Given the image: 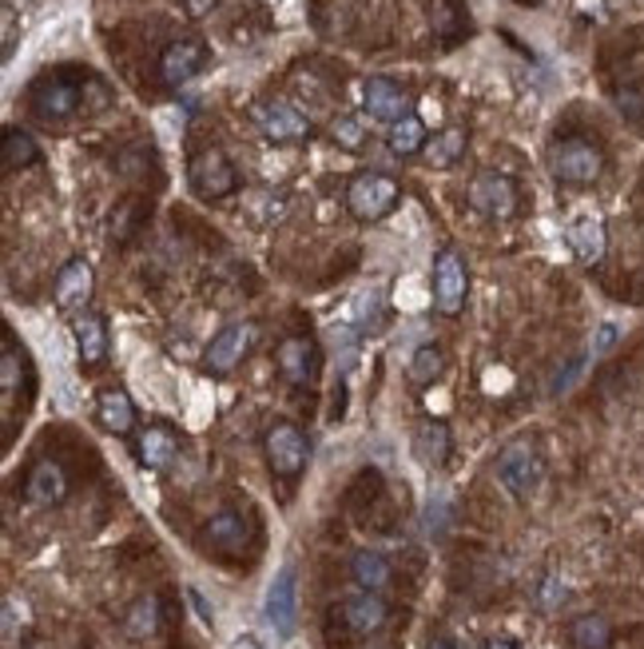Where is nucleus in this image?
Returning a JSON list of instances; mask_svg holds the SVG:
<instances>
[{"mask_svg": "<svg viewBox=\"0 0 644 649\" xmlns=\"http://www.w3.org/2000/svg\"><path fill=\"white\" fill-rule=\"evenodd\" d=\"M251 116L263 128V136L275 140V144H299V140L311 136V120L287 100H259L251 108Z\"/></svg>", "mask_w": 644, "mask_h": 649, "instance_id": "39448f33", "label": "nucleus"}, {"mask_svg": "<svg viewBox=\"0 0 644 649\" xmlns=\"http://www.w3.org/2000/svg\"><path fill=\"white\" fill-rule=\"evenodd\" d=\"M569 638L577 649H609L613 646V626L601 614H585L569 626Z\"/></svg>", "mask_w": 644, "mask_h": 649, "instance_id": "393cba45", "label": "nucleus"}, {"mask_svg": "<svg viewBox=\"0 0 644 649\" xmlns=\"http://www.w3.org/2000/svg\"><path fill=\"white\" fill-rule=\"evenodd\" d=\"M363 105H366V112L375 116V120H382V124H398V120H406L410 96H406L395 80L375 76V80H366V88H363Z\"/></svg>", "mask_w": 644, "mask_h": 649, "instance_id": "4468645a", "label": "nucleus"}, {"mask_svg": "<svg viewBox=\"0 0 644 649\" xmlns=\"http://www.w3.org/2000/svg\"><path fill=\"white\" fill-rule=\"evenodd\" d=\"M437 375H442V355H437L434 346H422V351L410 359V383H414V387H430Z\"/></svg>", "mask_w": 644, "mask_h": 649, "instance_id": "c756f323", "label": "nucleus"}, {"mask_svg": "<svg viewBox=\"0 0 644 649\" xmlns=\"http://www.w3.org/2000/svg\"><path fill=\"white\" fill-rule=\"evenodd\" d=\"M541 474H545V462H541V451L530 439H513L501 447L498 479L513 498H530V494L541 486Z\"/></svg>", "mask_w": 644, "mask_h": 649, "instance_id": "f257e3e1", "label": "nucleus"}, {"mask_svg": "<svg viewBox=\"0 0 644 649\" xmlns=\"http://www.w3.org/2000/svg\"><path fill=\"white\" fill-rule=\"evenodd\" d=\"M231 649H263L255 638H240V641H231Z\"/></svg>", "mask_w": 644, "mask_h": 649, "instance_id": "ea45409f", "label": "nucleus"}, {"mask_svg": "<svg viewBox=\"0 0 644 649\" xmlns=\"http://www.w3.org/2000/svg\"><path fill=\"white\" fill-rule=\"evenodd\" d=\"M24 494H29L36 506L64 503V498H68V474H64L60 462H53V459L36 462V466H32V474H29V486H24Z\"/></svg>", "mask_w": 644, "mask_h": 649, "instance_id": "dca6fc26", "label": "nucleus"}, {"mask_svg": "<svg viewBox=\"0 0 644 649\" xmlns=\"http://www.w3.org/2000/svg\"><path fill=\"white\" fill-rule=\"evenodd\" d=\"M565 597V582L562 578H545V586H541V606L553 609L557 602Z\"/></svg>", "mask_w": 644, "mask_h": 649, "instance_id": "f704fd0d", "label": "nucleus"}, {"mask_svg": "<svg viewBox=\"0 0 644 649\" xmlns=\"http://www.w3.org/2000/svg\"><path fill=\"white\" fill-rule=\"evenodd\" d=\"M73 336H76V346H80V359L88 363V367H96V363H104L108 355V327L100 315H76L73 323Z\"/></svg>", "mask_w": 644, "mask_h": 649, "instance_id": "a211bd4d", "label": "nucleus"}, {"mask_svg": "<svg viewBox=\"0 0 644 649\" xmlns=\"http://www.w3.org/2000/svg\"><path fill=\"white\" fill-rule=\"evenodd\" d=\"M569 248L581 263H601L604 255V223L585 216V220L569 223Z\"/></svg>", "mask_w": 644, "mask_h": 649, "instance_id": "412c9836", "label": "nucleus"}, {"mask_svg": "<svg viewBox=\"0 0 644 649\" xmlns=\"http://www.w3.org/2000/svg\"><path fill=\"white\" fill-rule=\"evenodd\" d=\"M390 618V606H386L382 594H370V590H358L343 602V622L351 634H378Z\"/></svg>", "mask_w": 644, "mask_h": 649, "instance_id": "2eb2a0df", "label": "nucleus"}, {"mask_svg": "<svg viewBox=\"0 0 644 649\" xmlns=\"http://www.w3.org/2000/svg\"><path fill=\"white\" fill-rule=\"evenodd\" d=\"M275 363H279L282 378L287 383H307V375H311V343L307 339H282L279 351H275Z\"/></svg>", "mask_w": 644, "mask_h": 649, "instance_id": "5701e85b", "label": "nucleus"}, {"mask_svg": "<svg viewBox=\"0 0 644 649\" xmlns=\"http://www.w3.org/2000/svg\"><path fill=\"white\" fill-rule=\"evenodd\" d=\"M21 355H16V346L4 339V351H0V387H4V398L16 395V387H21Z\"/></svg>", "mask_w": 644, "mask_h": 649, "instance_id": "7c9ffc66", "label": "nucleus"}, {"mask_svg": "<svg viewBox=\"0 0 644 649\" xmlns=\"http://www.w3.org/2000/svg\"><path fill=\"white\" fill-rule=\"evenodd\" d=\"M469 204L489 216V220H510L513 211H518V188H513L510 176H501V172H481L474 184H469Z\"/></svg>", "mask_w": 644, "mask_h": 649, "instance_id": "9d476101", "label": "nucleus"}, {"mask_svg": "<svg viewBox=\"0 0 644 649\" xmlns=\"http://www.w3.org/2000/svg\"><path fill=\"white\" fill-rule=\"evenodd\" d=\"M29 105L41 120H68L84 105V92L73 80H64V76H44V80L32 85Z\"/></svg>", "mask_w": 644, "mask_h": 649, "instance_id": "1a4fd4ad", "label": "nucleus"}, {"mask_svg": "<svg viewBox=\"0 0 644 649\" xmlns=\"http://www.w3.org/2000/svg\"><path fill=\"white\" fill-rule=\"evenodd\" d=\"M486 649H521V646H518L513 638H489Z\"/></svg>", "mask_w": 644, "mask_h": 649, "instance_id": "4c0bfd02", "label": "nucleus"}, {"mask_svg": "<svg viewBox=\"0 0 644 649\" xmlns=\"http://www.w3.org/2000/svg\"><path fill=\"white\" fill-rule=\"evenodd\" d=\"M255 339H259V327H255V323H231V327H223V331L211 339L203 363H208L211 375H227V371H235L243 359L251 355Z\"/></svg>", "mask_w": 644, "mask_h": 649, "instance_id": "0eeeda50", "label": "nucleus"}, {"mask_svg": "<svg viewBox=\"0 0 644 649\" xmlns=\"http://www.w3.org/2000/svg\"><path fill=\"white\" fill-rule=\"evenodd\" d=\"M466 292H469V272H466V260L446 248V252H437L434 260V304L442 315H457L466 307Z\"/></svg>", "mask_w": 644, "mask_h": 649, "instance_id": "423d86ee", "label": "nucleus"}, {"mask_svg": "<svg viewBox=\"0 0 644 649\" xmlns=\"http://www.w3.org/2000/svg\"><path fill=\"white\" fill-rule=\"evenodd\" d=\"M267 622L275 626L279 638H291L295 626H299V578H295V565H282L275 582L267 590Z\"/></svg>", "mask_w": 644, "mask_h": 649, "instance_id": "9b49d317", "label": "nucleus"}, {"mask_svg": "<svg viewBox=\"0 0 644 649\" xmlns=\"http://www.w3.org/2000/svg\"><path fill=\"white\" fill-rule=\"evenodd\" d=\"M188 597H191V606H196L199 618H203V622H208V626H211V606H208V602H203V594H199V590H188Z\"/></svg>", "mask_w": 644, "mask_h": 649, "instance_id": "c9c22d12", "label": "nucleus"}, {"mask_svg": "<svg viewBox=\"0 0 644 649\" xmlns=\"http://www.w3.org/2000/svg\"><path fill=\"white\" fill-rule=\"evenodd\" d=\"M96 419L100 427L112 430V435H127L135 427V410H132V398L124 391H104L100 403H96Z\"/></svg>", "mask_w": 644, "mask_h": 649, "instance_id": "4be33fe9", "label": "nucleus"}, {"mask_svg": "<svg viewBox=\"0 0 644 649\" xmlns=\"http://www.w3.org/2000/svg\"><path fill=\"white\" fill-rule=\"evenodd\" d=\"M263 451H267L270 471L279 474V479H295V474H302V466H307L311 442H307L302 427H295V422H275V427L267 430V439H263Z\"/></svg>", "mask_w": 644, "mask_h": 649, "instance_id": "f03ea898", "label": "nucleus"}, {"mask_svg": "<svg viewBox=\"0 0 644 649\" xmlns=\"http://www.w3.org/2000/svg\"><path fill=\"white\" fill-rule=\"evenodd\" d=\"M601 168L604 160L589 140H562L553 147V176L565 179V184H592L601 176Z\"/></svg>", "mask_w": 644, "mask_h": 649, "instance_id": "6e6552de", "label": "nucleus"}, {"mask_svg": "<svg viewBox=\"0 0 644 649\" xmlns=\"http://www.w3.org/2000/svg\"><path fill=\"white\" fill-rule=\"evenodd\" d=\"M203 64H208V48L203 41L196 36H184V41L167 44V53L159 56V76H164V85H188L191 76L203 73Z\"/></svg>", "mask_w": 644, "mask_h": 649, "instance_id": "f8f14e48", "label": "nucleus"}, {"mask_svg": "<svg viewBox=\"0 0 644 649\" xmlns=\"http://www.w3.org/2000/svg\"><path fill=\"white\" fill-rule=\"evenodd\" d=\"M53 299L60 311L84 315V307H88V299H92V267H88L84 260L64 263L60 275H56V283H53Z\"/></svg>", "mask_w": 644, "mask_h": 649, "instance_id": "ddd939ff", "label": "nucleus"}, {"mask_svg": "<svg viewBox=\"0 0 644 649\" xmlns=\"http://www.w3.org/2000/svg\"><path fill=\"white\" fill-rule=\"evenodd\" d=\"M176 454H179V442L167 427H147L140 435V462H144L147 471H167L176 462Z\"/></svg>", "mask_w": 644, "mask_h": 649, "instance_id": "aec40b11", "label": "nucleus"}, {"mask_svg": "<svg viewBox=\"0 0 644 649\" xmlns=\"http://www.w3.org/2000/svg\"><path fill=\"white\" fill-rule=\"evenodd\" d=\"M36 160H41L36 140H32L29 132H21V128H9V132H4V168L21 172V168H32Z\"/></svg>", "mask_w": 644, "mask_h": 649, "instance_id": "cd10ccee", "label": "nucleus"}, {"mask_svg": "<svg viewBox=\"0 0 644 649\" xmlns=\"http://www.w3.org/2000/svg\"><path fill=\"white\" fill-rule=\"evenodd\" d=\"M390 147H395L398 156L422 152V147H426V128H422V120H418V116H406V120L390 124Z\"/></svg>", "mask_w": 644, "mask_h": 649, "instance_id": "c85d7f7f", "label": "nucleus"}, {"mask_svg": "<svg viewBox=\"0 0 644 649\" xmlns=\"http://www.w3.org/2000/svg\"><path fill=\"white\" fill-rule=\"evenodd\" d=\"M351 574H354V586L370 590V594H382L395 582V570H390V562L378 550H358L351 558Z\"/></svg>", "mask_w": 644, "mask_h": 649, "instance_id": "6ab92c4d", "label": "nucleus"}, {"mask_svg": "<svg viewBox=\"0 0 644 649\" xmlns=\"http://www.w3.org/2000/svg\"><path fill=\"white\" fill-rule=\"evenodd\" d=\"M617 336H621V331H617L613 323L597 327V336H592V355H609V351L617 346Z\"/></svg>", "mask_w": 644, "mask_h": 649, "instance_id": "72a5a7b5", "label": "nucleus"}, {"mask_svg": "<svg viewBox=\"0 0 644 649\" xmlns=\"http://www.w3.org/2000/svg\"><path fill=\"white\" fill-rule=\"evenodd\" d=\"M331 136H334V144H343L346 152H358V147H363V124H358V120H351V116H338V120H334L331 124Z\"/></svg>", "mask_w": 644, "mask_h": 649, "instance_id": "2f4dec72", "label": "nucleus"}, {"mask_svg": "<svg viewBox=\"0 0 644 649\" xmlns=\"http://www.w3.org/2000/svg\"><path fill=\"white\" fill-rule=\"evenodd\" d=\"M124 626H127V638H135V641L156 638V634H159V602H156V597H152V594L140 597V602L127 609Z\"/></svg>", "mask_w": 644, "mask_h": 649, "instance_id": "bb28decb", "label": "nucleus"}, {"mask_svg": "<svg viewBox=\"0 0 644 649\" xmlns=\"http://www.w3.org/2000/svg\"><path fill=\"white\" fill-rule=\"evenodd\" d=\"M247 522H243L235 510H223L215 514L208 526H203V538H208L211 550H219V554H240L243 546H247Z\"/></svg>", "mask_w": 644, "mask_h": 649, "instance_id": "f3484780", "label": "nucleus"}, {"mask_svg": "<svg viewBox=\"0 0 644 649\" xmlns=\"http://www.w3.org/2000/svg\"><path fill=\"white\" fill-rule=\"evenodd\" d=\"M29 626V606L21 597H4V641H16V629Z\"/></svg>", "mask_w": 644, "mask_h": 649, "instance_id": "473e14b6", "label": "nucleus"}, {"mask_svg": "<svg viewBox=\"0 0 644 649\" xmlns=\"http://www.w3.org/2000/svg\"><path fill=\"white\" fill-rule=\"evenodd\" d=\"M414 454L422 466H442V462L449 459V430L442 427V422H426V427H418L414 435Z\"/></svg>", "mask_w": 644, "mask_h": 649, "instance_id": "b1692460", "label": "nucleus"}, {"mask_svg": "<svg viewBox=\"0 0 644 649\" xmlns=\"http://www.w3.org/2000/svg\"><path fill=\"white\" fill-rule=\"evenodd\" d=\"M398 204V184L382 172H363V176L351 179L346 188V208L358 216V220H382L386 211Z\"/></svg>", "mask_w": 644, "mask_h": 649, "instance_id": "7ed1b4c3", "label": "nucleus"}, {"mask_svg": "<svg viewBox=\"0 0 644 649\" xmlns=\"http://www.w3.org/2000/svg\"><path fill=\"white\" fill-rule=\"evenodd\" d=\"M422 152H426L430 168H449V164H457L462 152H466V132H462V128H446V132L430 140Z\"/></svg>", "mask_w": 644, "mask_h": 649, "instance_id": "a878e982", "label": "nucleus"}, {"mask_svg": "<svg viewBox=\"0 0 644 649\" xmlns=\"http://www.w3.org/2000/svg\"><path fill=\"white\" fill-rule=\"evenodd\" d=\"M188 179H191V191H196L199 199H223L240 188V176H235L231 160L223 156L219 147H203V152L191 160Z\"/></svg>", "mask_w": 644, "mask_h": 649, "instance_id": "20e7f679", "label": "nucleus"}, {"mask_svg": "<svg viewBox=\"0 0 644 649\" xmlns=\"http://www.w3.org/2000/svg\"><path fill=\"white\" fill-rule=\"evenodd\" d=\"M426 649H466V646H462V641H454V638H434Z\"/></svg>", "mask_w": 644, "mask_h": 649, "instance_id": "58836bf2", "label": "nucleus"}, {"mask_svg": "<svg viewBox=\"0 0 644 649\" xmlns=\"http://www.w3.org/2000/svg\"><path fill=\"white\" fill-rule=\"evenodd\" d=\"M188 9H191V16H203L208 9H215V0H188Z\"/></svg>", "mask_w": 644, "mask_h": 649, "instance_id": "e433bc0d", "label": "nucleus"}]
</instances>
